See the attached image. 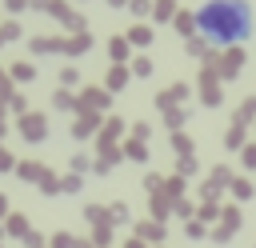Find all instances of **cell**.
Returning a JSON list of instances; mask_svg holds the SVG:
<instances>
[{"instance_id": "cell-2", "label": "cell", "mask_w": 256, "mask_h": 248, "mask_svg": "<svg viewBox=\"0 0 256 248\" xmlns=\"http://www.w3.org/2000/svg\"><path fill=\"white\" fill-rule=\"evenodd\" d=\"M24 136H28V140H40V136H44V116H28V120H24Z\"/></svg>"}, {"instance_id": "cell-3", "label": "cell", "mask_w": 256, "mask_h": 248, "mask_svg": "<svg viewBox=\"0 0 256 248\" xmlns=\"http://www.w3.org/2000/svg\"><path fill=\"white\" fill-rule=\"evenodd\" d=\"M244 164H256V148H248V152H244Z\"/></svg>"}, {"instance_id": "cell-1", "label": "cell", "mask_w": 256, "mask_h": 248, "mask_svg": "<svg viewBox=\"0 0 256 248\" xmlns=\"http://www.w3.org/2000/svg\"><path fill=\"white\" fill-rule=\"evenodd\" d=\"M196 32L208 44H240L252 36V8L248 0H208L196 12Z\"/></svg>"}]
</instances>
